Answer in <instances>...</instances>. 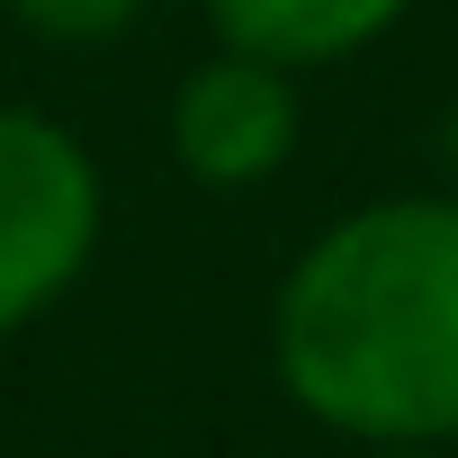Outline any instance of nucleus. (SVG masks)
Instances as JSON below:
<instances>
[{"label":"nucleus","mask_w":458,"mask_h":458,"mask_svg":"<svg viewBox=\"0 0 458 458\" xmlns=\"http://www.w3.org/2000/svg\"><path fill=\"white\" fill-rule=\"evenodd\" d=\"M108 189L72 126L0 108V342L28 333L99 252Z\"/></svg>","instance_id":"2"},{"label":"nucleus","mask_w":458,"mask_h":458,"mask_svg":"<svg viewBox=\"0 0 458 458\" xmlns=\"http://www.w3.org/2000/svg\"><path fill=\"white\" fill-rule=\"evenodd\" d=\"M270 369L360 449L458 440V189L324 225L270 297Z\"/></svg>","instance_id":"1"},{"label":"nucleus","mask_w":458,"mask_h":458,"mask_svg":"<svg viewBox=\"0 0 458 458\" xmlns=\"http://www.w3.org/2000/svg\"><path fill=\"white\" fill-rule=\"evenodd\" d=\"M449 180H458V99H449Z\"/></svg>","instance_id":"6"},{"label":"nucleus","mask_w":458,"mask_h":458,"mask_svg":"<svg viewBox=\"0 0 458 458\" xmlns=\"http://www.w3.org/2000/svg\"><path fill=\"white\" fill-rule=\"evenodd\" d=\"M10 19L28 37H55V46H99V37L144 19V0H10Z\"/></svg>","instance_id":"5"},{"label":"nucleus","mask_w":458,"mask_h":458,"mask_svg":"<svg viewBox=\"0 0 458 458\" xmlns=\"http://www.w3.org/2000/svg\"><path fill=\"white\" fill-rule=\"evenodd\" d=\"M369 458H440V449H369Z\"/></svg>","instance_id":"7"},{"label":"nucleus","mask_w":458,"mask_h":458,"mask_svg":"<svg viewBox=\"0 0 458 458\" xmlns=\"http://www.w3.org/2000/svg\"><path fill=\"white\" fill-rule=\"evenodd\" d=\"M413 0H207L216 46L261 55L279 72H315V64H351L377 37L404 28Z\"/></svg>","instance_id":"4"},{"label":"nucleus","mask_w":458,"mask_h":458,"mask_svg":"<svg viewBox=\"0 0 458 458\" xmlns=\"http://www.w3.org/2000/svg\"><path fill=\"white\" fill-rule=\"evenodd\" d=\"M297 135H306L297 72H279L261 55L216 46L171 90V162L198 189H261V180H279L288 153H297Z\"/></svg>","instance_id":"3"}]
</instances>
